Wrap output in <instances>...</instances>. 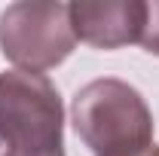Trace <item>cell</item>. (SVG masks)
I'll return each mask as SVG.
<instances>
[{"instance_id":"obj_1","label":"cell","mask_w":159,"mask_h":156,"mask_svg":"<svg viewBox=\"0 0 159 156\" xmlns=\"http://www.w3.org/2000/svg\"><path fill=\"white\" fill-rule=\"evenodd\" d=\"M70 119L95 156H116L153 144V113L135 86L116 77L92 80L74 95Z\"/></svg>"},{"instance_id":"obj_2","label":"cell","mask_w":159,"mask_h":156,"mask_svg":"<svg viewBox=\"0 0 159 156\" xmlns=\"http://www.w3.org/2000/svg\"><path fill=\"white\" fill-rule=\"evenodd\" d=\"M0 141L3 156H64V104L46 74H0Z\"/></svg>"},{"instance_id":"obj_3","label":"cell","mask_w":159,"mask_h":156,"mask_svg":"<svg viewBox=\"0 0 159 156\" xmlns=\"http://www.w3.org/2000/svg\"><path fill=\"white\" fill-rule=\"evenodd\" d=\"M77 46L67 3L19 0L0 12V52L16 71L43 74L58 67Z\"/></svg>"},{"instance_id":"obj_4","label":"cell","mask_w":159,"mask_h":156,"mask_svg":"<svg viewBox=\"0 0 159 156\" xmlns=\"http://www.w3.org/2000/svg\"><path fill=\"white\" fill-rule=\"evenodd\" d=\"M67 12L74 37L95 49H119L129 43H141L147 25L144 0H74L67 3Z\"/></svg>"},{"instance_id":"obj_5","label":"cell","mask_w":159,"mask_h":156,"mask_svg":"<svg viewBox=\"0 0 159 156\" xmlns=\"http://www.w3.org/2000/svg\"><path fill=\"white\" fill-rule=\"evenodd\" d=\"M141 46L150 55H159V0L147 3V25H144V34H141Z\"/></svg>"},{"instance_id":"obj_6","label":"cell","mask_w":159,"mask_h":156,"mask_svg":"<svg viewBox=\"0 0 159 156\" xmlns=\"http://www.w3.org/2000/svg\"><path fill=\"white\" fill-rule=\"evenodd\" d=\"M116 156H159V144H147L141 150H129V153H116Z\"/></svg>"},{"instance_id":"obj_7","label":"cell","mask_w":159,"mask_h":156,"mask_svg":"<svg viewBox=\"0 0 159 156\" xmlns=\"http://www.w3.org/2000/svg\"><path fill=\"white\" fill-rule=\"evenodd\" d=\"M0 156H3V153H0Z\"/></svg>"}]
</instances>
